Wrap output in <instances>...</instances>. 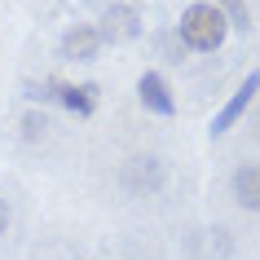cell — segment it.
<instances>
[{"mask_svg": "<svg viewBox=\"0 0 260 260\" xmlns=\"http://www.w3.org/2000/svg\"><path fill=\"white\" fill-rule=\"evenodd\" d=\"M97 36L110 40V44L137 40V36H141V14L133 9V5H110L106 18H102V27H97Z\"/></svg>", "mask_w": 260, "mask_h": 260, "instance_id": "obj_2", "label": "cell"}, {"mask_svg": "<svg viewBox=\"0 0 260 260\" xmlns=\"http://www.w3.org/2000/svg\"><path fill=\"white\" fill-rule=\"evenodd\" d=\"M137 93H141V106H150V110H159V115H172L177 110V102H172V93H168V84L154 75V71H146L137 80Z\"/></svg>", "mask_w": 260, "mask_h": 260, "instance_id": "obj_5", "label": "cell"}, {"mask_svg": "<svg viewBox=\"0 0 260 260\" xmlns=\"http://www.w3.org/2000/svg\"><path fill=\"white\" fill-rule=\"evenodd\" d=\"M234 194H238V203L260 212V168H238L234 172Z\"/></svg>", "mask_w": 260, "mask_h": 260, "instance_id": "obj_7", "label": "cell"}, {"mask_svg": "<svg viewBox=\"0 0 260 260\" xmlns=\"http://www.w3.org/2000/svg\"><path fill=\"white\" fill-rule=\"evenodd\" d=\"M97 44H102L97 27H71L67 40H62V53H67L71 62H88V57L97 53Z\"/></svg>", "mask_w": 260, "mask_h": 260, "instance_id": "obj_6", "label": "cell"}, {"mask_svg": "<svg viewBox=\"0 0 260 260\" xmlns=\"http://www.w3.org/2000/svg\"><path fill=\"white\" fill-rule=\"evenodd\" d=\"M49 97H57L67 110H75V115H93L97 110V88H80V84H62L53 80L49 84Z\"/></svg>", "mask_w": 260, "mask_h": 260, "instance_id": "obj_4", "label": "cell"}, {"mask_svg": "<svg viewBox=\"0 0 260 260\" xmlns=\"http://www.w3.org/2000/svg\"><path fill=\"white\" fill-rule=\"evenodd\" d=\"M225 14H220L216 5H190L185 14H181V40L190 44V49H199V53H212V49H220V40H225Z\"/></svg>", "mask_w": 260, "mask_h": 260, "instance_id": "obj_1", "label": "cell"}, {"mask_svg": "<svg viewBox=\"0 0 260 260\" xmlns=\"http://www.w3.org/2000/svg\"><path fill=\"white\" fill-rule=\"evenodd\" d=\"M256 88H260V71H251V75H247L243 84H238V93L230 97V106L220 110L216 119H212V137H220V133H225V128H230L234 119H238V115H243L247 106H251V97H256Z\"/></svg>", "mask_w": 260, "mask_h": 260, "instance_id": "obj_3", "label": "cell"}, {"mask_svg": "<svg viewBox=\"0 0 260 260\" xmlns=\"http://www.w3.org/2000/svg\"><path fill=\"white\" fill-rule=\"evenodd\" d=\"M0 225H5V216H0Z\"/></svg>", "mask_w": 260, "mask_h": 260, "instance_id": "obj_9", "label": "cell"}, {"mask_svg": "<svg viewBox=\"0 0 260 260\" xmlns=\"http://www.w3.org/2000/svg\"><path fill=\"white\" fill-rule=\"evenodd\" d=\"M220 14H225V18H234V27H238V31H247V27H251V22H247V5H243V0H225V9H220Z\"/></svg>", "mask_w": 260, "mask_h": 260, "instance_id": "obj_8", "label": "cell"}]
</instances>
